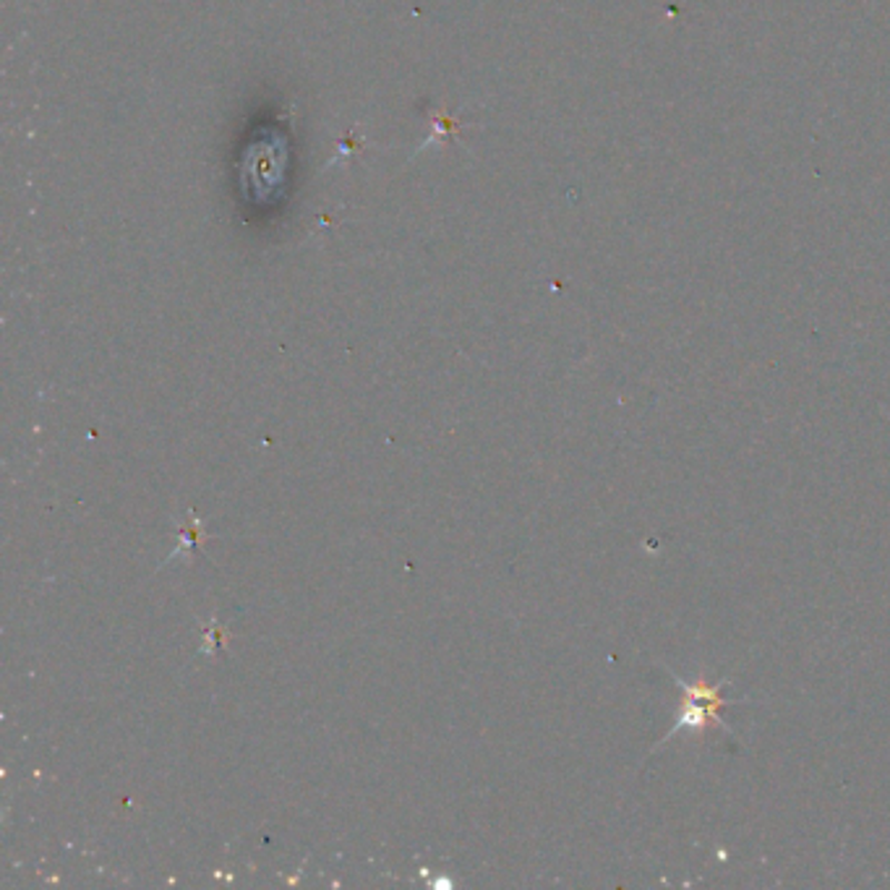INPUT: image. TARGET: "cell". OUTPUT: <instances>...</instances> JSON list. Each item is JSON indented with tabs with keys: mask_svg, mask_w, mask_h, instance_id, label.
<instances>
[{
	"mask_svg": "<svg viewBox=\"0 0 890 890\" xmlns=\"http://www.w3.org/2000/svg\"><path fill=\"white\" fill-rule=\"evenodd\" d=\"M676 687L687 695V705H684V711L676 716V726L668 736L684 732V728L703 732L705 726H718V713L728 705L726 700L721 697V687H707L705 679H697L695 684H684L682 679H676Z\"/></svg>",
	"mask_w": 890,
	"mask_h": 890,
	"instance_id": "cell-1",
	"label": "cell"
}]
</instances>
